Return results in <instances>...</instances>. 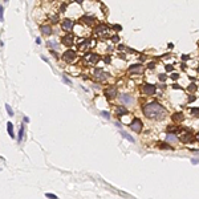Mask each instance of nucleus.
<instances>
[{"label": "nucleus", "instance_id": "nucleus-1", "mask_svg": "<svg viewBox=\"0 0 199 199\" xmlns=\"http://www.w3.org/2000/svg\"><path fill=\"white\" fill-rule=\"evenodd\" d=\"M142 112L147 118H153V120H162L166 114L165 108L162 105H159L158 102H150V104L145 105Z\"/></svg>", "mask_w": 199, "mask_h": 199}, {"label": "nucleus", "instance_id": "nucleus-2", "mask_svg": "<svg viewBox=\"0 0 199 199\" xmlns=\"http://www.w3.org/2000/svg\"><path fill=\"white\" fill-rule=\"evenodd\" d=\"M98 60H100V57L97 55H94V53H88V55L84 56V63L88 65H96Z\"/></svg>", "mask_w": 199, "mask_h": 199}, {"label": "nucleus", "instance_id": "nucleus-3", "mask_svg": "<svg viewBox=\"0 0 199 199\" xmlns=\"http://www.w3.org/2000/svg\"><path fill=\"white\" fill-rule=\"evenodd\" d=\"M155 90H157V88L155 85H150V84H145V85L142 86V92L145 94H154L155 93Z\"/></svg>", "mask_w": 199, "mask_h": 199}, {"label": "nucleus", "instance_id": "nucleus-4", "mask_svg": "<svg viewBox=\"0 0 199 199\" xmlns=\"http://www.w3.org/2000/svg\"><path fill=\"white\" fill-rule=\"evenodd\" d=\"M130 128L134 130L135 133H139V132H141V129H142V122H141L139 118H135V120L133 121L132 124H130Z\"/></svg>", "mask_w": 199, "mask_h": 199}, {"label": "nucleus", "instance_id": "nucleus-5", "mask_svg": "<svg viewBox=\"0 0 199 199\" xmlns=\"http://www.w3.org/2000/svg\"><path fill=\"white\" fill-rule=\"evenodd\" d=\"M94 77L97 80H101V81H104L105 78L109 77V73H106V72H104L102 69H96L94 70Z\"/></svg>", "mask_w": 199, "mask_h": 199}, {"label": "nucleus", "instance_id": "nucleus-6", "mask_svg": "<svg viewBox=\"0 0 199 199\" xmlns=\"http://www.w3.org/2000/svg\"><path fill=\"white\" fill-rule=\"evenodd\" d=\"M74 57H76V52L69 49V51H66L64 53L63 59H64V61H66V63H72V61L74 60Z\"/></svg>", "mask_w": 199, "mask_h": 199}, {"label": "nucleus", "instance_id": "nucleus-7", "mask_svg": "<svg viewBox=\"0 0 199 199\" xmlns=\"http://www.w3.org/2000/svg\"><path fill=\"white\" fill-rule=\"evenodd\" d=\"M105 96L108 98H114L117 96V89H116V86H109V88H106L105 89Z\"/></svg>", "mask_w": 199, "mask_h": 199}, {"label": "nucleus", "instance_id": "nucleus-8", "mask_svg": "<svg viewBox=\"0 0 199 199\" xmlns=\"http://www.w3.org/2000/svg\"><path fill=\"white\" fill-rule=\"evenodd\" d=\"M96 33H98L100 36H106L109 33V31H108V28H106V27L104 25V24H100L97 28H96Z\"/></svg>", "mask_w": 199, "mask_h": 199}, {"label": "nucleus", "instance_id": "nucleus-9", "mask_svg": "<svg viewBox=\"0 0 199 199\" xmlns=\"http://www.w3.org/2000/svg\"><path fill=\"white\" fill-rule=\"evenodd\" d=\"M61 43L64 45H68V47H70L72 44H73V35H69L68 33L66 36H64L63 39H61Z\"/></svg>", "mask_w": 199, "mask_h": 199}, {"label": "nucleus", "instance_id": "nucleus-10", "mask_svg": "<svg viewBox=\"0 0 199 199\" xmlns=\"http://www.w3.org/2000/svg\"><path fill=\"white\" fill-rule=\"evenodd\" d=\"M40 31H41V33L45 36H49V35H52V28L49 25H41L40 27Z\"/></svg>", "mask_w": 199, "mask_h": 199}, {"label": "nucleus", "instance_id": "nucleus-11", "mask_svg": "<svg viewBox=\"0 0 199 199\" xmlns=\"http://www.w3.org/2000/svg\"><path fill=\"white\" fill-rule=\"evenodd\" d=\"M72 28H73V23H72L70 20H64L63 21V29H65V31H70Z\"/></svg>", "mask_w": 199, "mask_h": 199}, {"label": "nucleus", "instance_id": "nucleus-12", "mask_svg": "<svg viewBox=\"0 0 199 199\" xmlns=\"http://www.w3.org/2000/svg\"><path fill=\"white\" fill-rule=\"evenodd\" d=\"M129 72H132V73H141L142 72V65H139V64L133 65V66H130Z\"/></svg>", "mask_w": 199, "mask_h": 199}, {"label": "nucleus", "instance_id": "nucleus-13", "mask_svg": "<svg viewBox=\"0 0 199 199\" xmlns=\"http://www.w3.org/2000/svg\"><path fill=\"white\" fill-rule=\"evenodd\" d=\"M121 100H122V102H124V104H132V102H133V97H130L129 94H122V96H121Z\"/></svg>", "mask_w": 199, "mask_h": 199}, {"label": "nucleus", "instance_id": "nucleus-14", "mask_svg": "<svg viewBox=\"0 0 199 199\" xmlns=\"http://www.w3.org/2000/svg\"><path fill=\"white\" fill-rule=\"evenodd\" d=\"M120 133H121V135H122V137H124V138H126V139H128V141H129V142H133V143H134V142H135V139H134V138H133V137H132V135H130V134H129V133H126V132H124V130H121V132H120Z\"/></svg>", "mask_w": 199, "mask_h": 199}, {"label": "nucleus", "instance_id": "nucleus-15", "mask_svg": "<svg viewBox=\"0 0 199 199\" xmlns=\"http://www.w3.org/2000/svg\"><path fill=\"white\" fill-rule=\"evenodd\" d=\"M171 118H173L174 122H181L183 121V113H174Z\"/></svg>", "mask_w": 199, "mask_h": 199}, {"label": "nucleus", "instance_id": "nucleus-16", "mask_svg": "<svg viewBox=\"0 0 199 199\" xmlns=\"http://www.w3.org/2000/svg\"><path fill=\"white\" fill-rule=\"evenodd\" d=\"M194 138H195V137L191 135V134H185V135H182V141H183V142H187V143H189V142H193Z\"/></svg>", "mask_w": 199, "mask_h": 199}, {"label": "nucleus", "instance_id": "nucleus-17", "mask_svg": "<svg viewBox=\"0 0 199 199\" xmlns=\"http://www.w3.org/2000/svg\"><path fill=\"white\" fill-rule=\"evenodd\" d=\"M177 135H174V134H171V133H169L167 134V137H166V141L167 142H177Z\"/></svg>", "mask_w": 199, "mask_h": 199}, {"label": "nucleus", "instance_id": "nucleus-18", "mask_svg": "<svg viewBox=\"0 0 199 199\" xmlns=\"http://www.w3.org/2000/svg\"><path fill=\"white\" fill-rule=\"evenodd\" d=\"M7 128H8V134L12 137V138H15V134H13V126H12V124H11V122H8V124H7Z\"/></svg>", "mask_w": 199, "mask_h": 199}, {"label": "nucleus", "instance_id": "nucleus-19", "mask_svg": "<svg viewBox=\"0 0 199 199\" xmlns=\"http://www.w3.org/2000/svg\"><path fill=\"white\" fill-rule=\"evenodd\" d=\"M23 135H24V126H21V128H20V130H19L17 142H21V141H23Z\"/></svg>", "mask_w": 199, "mask_h": 199}, {"label": "nucleus", "instance_id": "nucleus-20", "mask_svg": "<svg viewBox=\"0 0 199 199\" xmlns=\"http://www.w3.org/2000/svg\"><path fill=\"white\" fill-rule=\"evenodd\" d=\"M81 20H82V21H86V24H92V21H94V19H93V17H89V16H84Z\"/></svg>", "mask_w": 199, "mask_h": 199}, {"label": "nucleus", "instance_id": "nucleus-21", "mask_svg": "<svg viewBox=\"0 0 199 199\" xmlns=\"http://www.w3.org/2000/svg\"><path fill=\"white\" fill-rule=\"evenodd\" d=\"M5 109H7V112H8L9 116H13V110L11 109V106H9L8 104H5Z\"/></svg>", "mask_w": 199, "mask_h": 199}, {"label": "nucleus", "instance_id": "nucleus-22", "mask_svg": "<svg viewBox=\"0 0 199 199\" xmlns=\"http://www.w3.org/2000/svg\"><path fill=\"white\" fill-rule=\"evenodd\" d=\"M158 78H159V81H166L167 76H166V74H163V73H161V74L158 76Z\"/></svg>", "mask_w": 199, "mask_h": 199}, {"label": "nucleus", "instance_id": "nucleus-23", "mask_svg": "<svg viewBox=\"0 0 199 199\" xmlns=\"http://www.w3.org/2000/svg\"><path fill=\"white\" fill-rule=\"evenodd\" d=\"M101 116H102V117H105V118H110L109 112H105V110H102V112H101Z\"/></svg>", "mask_w": 199, "mask_h": 199}, {"label": "nucleus", "instance_id": "nucleus-24", "mask_svg": "<svg viewBox=\"0 0 199 199\" xmlns=\"http://www.w3.org/2000/svg\"><path fill=\"white\" fill-rule=\"evenodd\" d=\"M45 197H47V198H49V199H59V198H57L56 197V195H53V194H45Z\"/></svg>", "mask_w": 199, "mask_h": 199}, {"label": "nucleus", "instance_id": "nucleus-25", "mask_svg": "<svg viewBox=\"0 0 199 199\" xmlns=\"http://www.w3.org/2000/svg\"><path fill=\"white\" fill-rule=\"evenodd\" d=\"M117 113H118V114H125V113H126V109H124V108H118V109H117Z\"/></svg>", "mask_w": 199, "mask_h": 199}, {"label": "nucleus", "instance_id": "nucleus-26", "mask_svg": "<svg viewBox=\"0 0 199 199\" xmlns=\"http://www.w3.org/2000/svg\"><path fill=\"white\" fill-rule=\"evenodd\" d=\"M195 89H197V85H195V84H191V85L189 86V90H190V92H194Z\"/></svg>", "mask_w": 199, "mask_h": 199}, {"label": "nucleus", "instance_id": "nucleus-27", "mask_svg": "<svg viewBox=\"0 0 199 199\" xmlns=\"http://www.w3.org/2000/svg\"><path fill=\"white\" fill-rule=\"evenodd\" d=\"M3 11H4V8H3V5H0V19H1V21H3Z\"/></svg>", "mask_w": 199, "mask_h": 199}, {"label": "nucleus", "instance_id": "nucleus-28", "mask_svg": "<svg viewBox=\"0 0 199 199\" xmlns=\"http://www.w3.org/2000/svg\"><path fill=\"white\" fill-rule=\"evenodd\" d=\"M178 77H179L178 73H173V74H171V78H173V80H177Z\"/></svg>", "mask_w": 199, "mask_h": 199}, {"label": "nucleus", "instance_id": "nucleus-29", "mask_svg": "<svg viewBox=\"0 0 199 199\" xmlns=\"http://www.w3.org/2000/svg\"><path fill=\"white\" fill-rule=\"evenodd\" d=\"M166 70H167V72H171V70H173V66H171V65H166Z\"/></svg>", "mask_w": 199, "mask_h": 199}, {"label": "nucleus", "instance_id": "nucleus-30", "mask_svg": "<svg viewBox=\"0 0 199 199\" xmlns=\"http://www.w3.org/2000/svg\"><path fill=\"white\" fill-rule=\"evenodd\" d=\"M191 112H193L194 114H199V109H195V108H193V109H191Z\"/></svg>", "mask_w": 199, "mask_h": 199}, {"label": "nucleus", "instance_id": "nucleus-31", "mask_svg": "<svg viewBox=\"0 0 199 199\" xmlns=\"http://www.w3.org/2000/svg\"><path fill=\"white\" fill-rule=\"evenodd\" d=\"M48 44L51 45L52 48H56V43H55V41H51V43H48Z\"/></svg>", "mask_w": 199, "mask_h": 199}, {"label": "nucleus", "instance_id": "nucleus-32", "mask_svg": "<svg viewBox=\"0 0 199 199\" xmlns=\"http://www.w3.org/2000/svg\"><path fill=\"white\" fill-rule=\"evenodd\" d=\"M189 59H190L189 55H183V56H182V60H189Z\"/></svg>", "mask_w": 199, "mask_h": 199}, {"label": "nucleus", "instance_id": "nucleus-33", "mask_svg": "<svg viewBox=\"0 0 199 199\" xmlns=\"http://www.w3.org/2000/svg\"><path fill=\"white\" fill-rule=\"evenodd\" d=\"M64 81L66 82V84H69V85H70V84H72V81H70V80H68L66 77H65V76H64Z\"/></svg>", "mask_w": 199, "mask_h": 199}, {"label": "nucleus", "instance_id": "nucleus-34", "mask_svg": "<svg viewBox=\"0 0 199 199\" xmlns=\"http://www.w3.org/2000/svg\"><path fill=\"white\" fill-rule=\"evenodd\" d=\"M65 7H66V4H63V5L60 7V11H61V12H64V11H65Z\"/></svg>", "mask_w": 199, "mask_h": 199}, {"label": "nucleus", "instance_id": "nucleus-35", "mask_svg": "<svg viewBox=\"0 0 199 199\" xmlns=\"http://www.w3.org/2000/svg\"><path fill=\"white\" fill-rule=\"evenodd\" d=\"M173 88H174V89H181V86H179V85H177V84H174V85H173Z\"/></svg>", "mask_w": 199, "mask_h": 199}, {"label": "nucleus", "instance_id": "nucleus-36", "mask_svg": "<svg viewBox=\"0 0 199 199\" xmlns=\"http://www.w3.org/2000/svg\"><path fill=\"white\" fill-rule=\"evenodd\" d=\"M154 63H150V64H149V68H150V69H153V68H154Z\"/></svg>", "mask_w": 199, "mask_h": 199}, {"label": "nucleus", "instance_id": "nucleus-37", "mask_svg": "<svg viewBox=\"0 0 199 199\" xmlns=\"http://www.w3.org/2000/svg\"><path fill=\"white\" fill-rule=\"evenodd\" d=\"M114 29H116V31H120L121 27H120V25H114Z\"/></svg>", "mask_w": 199, "mask_h": 199}, {"label": "nucleus", "instance_id": "nucleus-38", "mask_svg": "<svg viewBox=\"0 0 199 199\" xmlns=\"http://www.w3.org/2000/svg\"><path fill=\"white\" fill-rule=\"evenodd\" d=\"M41 43V39H40V37H37V39H36V44H40Z\"/></svg>", "mask_w": 199, "mask_h": 199}, {"label": "nucleus", "instance_id": "nucleus-39", "mask_svg": "<svg viewBox=\"0 0 199 199\" xmlns=\"http://www.w3.org/2000/svg\"><path fill=\"white\" fill-rule=\"evenodd\" d=\"M194 100H195V97H194V96H191V97H190V100H189V101H190V102H193V101H194Z\"/></svg>", "mask_w": 199, "mask_h": 199}, {"label": "nucleus", "instance_id": "nucleus-40", "mask_svg": "<svg viewBox=\"0 0 199 199\" xmlns=\"http://www.w3.org/2000/svg\"><path fill=\"white\" fill-rule=\"evenodd\" d=\"M52 20H53V21H57V16H52Z\"/></svg>", "mask_w": 199, "mask_h": 199}, {"label": "nucleus", "instance_id": "nucleus-41", "mask_svg": "<svg viewBox=\"0 0 199 199\" xmlns=\"http://www.w3.org/2000/svg\"><path fill=\"white\" fill-rule=\"evenodd\" d=\"M113 41H118V36H114V37H113Z\"/></svg>", "mask_w": 199, "mask_h": 199}, {"label": "nucleus", "instance_id": "nucleus-42", "mask_svg": "<svg viewBox=\"0 0 199 199\" xmlns=\"http://www.w3.org/2000/svg\"><path fill=\"white\" fill-rule=\"evenodd\" d=\"M24 122H29V118H28V117H24Z\"/></svg>", "mask_w": 199, "mask_h": 199}, {"label": "nucleus", "instance_id": "nucleus-43", "mask_svg": "<svg viewBox=\"0 0 199 199\" xmlns=\"http://www.w3.org/2000/svg\"><path fill=\"white\" fill-rule=\"evenodd\" d=\"M195 139H198V141H199V133H197V135H195Z\"/></svg>", "mask_w": 199, "mask_h": 199}]
</instances>
